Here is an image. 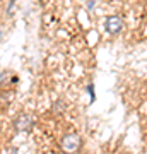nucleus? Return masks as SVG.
<instances>
[{"mask_svg":"<svg viewBox=\"0 0 147 154\" xmlns=\"http://www.w3.org/2000/svg\"><path fill=\"white\" fill-rule=\"evenodd\" d=\"M81 147V139L77 134H67L65 137L62 139V149L65 152L72 154V152H77Z\"/></svg>","mask_w":147,"mask_h":154,"instance_id":"1","label":"nucleus"},{"mask_svg":"<svg viewBox=\"0 0 147 154\" xmlns=\"http://www.w3.org/2000/svg\"><path fill=\"white\" fill-rule=\"evenodd\" d=\"M104 26H106V31H108L109 34H116V33H120V31H121V28H123V22H121L120 17L111 16V17H108V19H106Z\"/></svg>","mask_w":147,"mask_h":154,"instance_id":"2","label":"nucleus"},{"mask_svg":"<svg viewBox=\"0 0 147 154\" xmlns=\"http://www.w3.org/2000/svg\"><path fill=\"white\" fill-rule=\"evenodd\" d=\"M31 123H33V122H31V118H27V116H22V118L17 120V127H19V128H26V130L31 128Z\"/></svg>","mask_w":147,"mask_h":154,"instance_id":"3","label":"nucleus"},{"mask_svg":"<svg viewBox=\"0 0 147 154\" xmlns=\"http://www.w3.org/2000/svg\"><path fill=\"white\" fill-rule=\"evenodd\" d=\"M87 7H89V9H93V7H94V2H93V0H91V2H87Z\"/></svg>","mask_w":147,"mask_h":154,"instance_id":"4","label":"nucleus"}]
</instances>
